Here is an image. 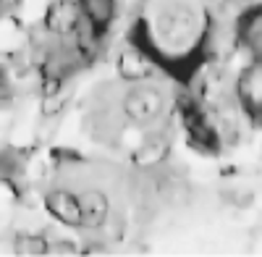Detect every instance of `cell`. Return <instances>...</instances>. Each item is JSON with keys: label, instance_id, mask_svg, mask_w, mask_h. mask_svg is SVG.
Masks as SVG:
<instances>
[{"label": "cell", "instance_id": "3957f363", "mask_svg": "<svg viewBox=\"0 0 262 257\" xmlns=\"http://www.w3.org/2000/svg\"><path fill=\"white\" fill-rule=\"evenodd\" d=\"M233 92L242 113H247V118L254 123H262V58H249L233 81Z\"/></svg>", "mask_w": 262, "mask_h": 257}, {"label": "cell", "instance_id": "6da1fadb", "mask_svg": "<svg viewBox=\"0 0 262 257\" xmlns=\"http://www.w3.org/2000/svg\"><path fill=\"white\" fill-rule=\"evenodd\" d=\"M170 95L163 84L155 79H142L123 84V92L118 97V113L126 126H137L139 132H149L155 126L168 123L170 113Z\"/></svg>", "mask_w": 262, "mask_h": 257}, {"label": "cell", "instance_id": "5b68a950", "mask_svg": "<svg viewBox=\"0 0 262 257\" xmlns=\"http://www.w3.org/2000/svg\"><path fill=\"white\" fill-rule=\"evenodd\" d=\"M79 18H81L79 0H48L45 13H42V29L58 39H71Z\"/></svg>", "mask_w": 262, "mask_h": 257}, {"label": "cell", "instance_id": "8992f818", "mask_svg": "<svg viewBox=\"0 0 262 257\" xmlns=\"http://www.w3.org/2000/svg\"><path fill=\"white\" fill-rule=\"evenodd\" d=\"M236 45L249 58H262V3H252L238 13Z\"/></svg>", "mask_w": 262, "mask_h": 257}, {"label": "cell", "instance_id": "277c9868", "mask_svg": "<svg viewBox=\"0 0 262 257\" xmlns=\"http://www.w3.org/2000/svg\"><path fill=\"white\" fill-rule=\"evenodd\" d=\"M42 207L48 210V216L53 221H58L66 228H76L81 231V212H79V200H76V191L69 186H50L42 197Z\"/></svg>", "mask_w": 262, "mask_h": 257}, {"label": "cell", "instance_id": "ba28073f", "mask_svg": "<svg viewBox=\"0 0 262 257\" xmlns=\"http://www.w3.org/2000/svg\"><path fill=\"white\" fill-rule=\"evenodd\" d=\"M48 233H37V231H16L13 233V242H11V247H13V252L16 254H48Z\"/></svg>", "mask_w": 262, "mask_h": 257}, {"label": "cell", "instance_id": "52a82bcc", "mask_svg": "<svg viewBox=\"0 0 262 257\" xmlns=\"http://www.w3.org/2000/svg\"><path fill=\"white\" fill-rule=\"evenodd\" d=\"M79 8L102 32H111L116 13H118V0H79Z\"/></svg>", "mask_w": 262, "mask_h": 257}, {"label": "cell", "instance_id": "9c48e42d", "mask_svg": "<svg viewBox=\"0 0 262 257\" xmlns=\"http://www.w3.org/2000/svg\"><path fill=\"white\" fill-rule=\"evenodd\" d=\"M79 252H81V247L74 242H66V239L48 242V254H79Z\"/></svg>", "mask_w": 262, "mask_h": 257}, {"label": "cell", "instance_id": "30bf717a", "mask_svg": "<svg viewBox=\"0 0 262 257\" xmlns=\"http://www.w3.org/2000/svg\"><path fill=\"white\" fill-rule=\"evenodd\" d=\"M247 3H249V6H252V3H262V0H247Z\"/></svg>", "mask_w": 262, "mask_h": 257}, {"label": "cell", "instance_id": "7a4b0ae2", "mask_svg": "<svg viewBox=\"0 0 262 257\" xmlns=\"http://www.w3.org/2000/svg\"><path fill=\"white\" fill-rule=\"evenodd\" d=\"M76 200H79V212H81V231H90V233H97L116 210L107 189L100 186L97 181H86L76 191Z\"/></svg>", "mask_w": 262, "mask_h": 257}]
</instances>
